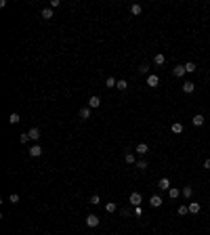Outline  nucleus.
Here are the masks:
<instances>
[{
  "instance_id": "obj_1",
  "label": "nucleus",
  "mask_w": 210,
  "mask_h": 235,
  "mask_svg": "<svg viewBox=\"0 0 210 235\" xmlns=\"http://www.w3.org/2000/svg\"><path fill=\"white\" fill-rule=\"evenodd\" d=\"M162 204H164L162 195H158V193H155V195H151V197H149V206H151V208H160Z\"/></svg>"
},
{
  "instance_id": "obj_2",
  "label": "nucleus",
  "mask_w": 210,
  "mask_h": 235,
  "mask_svg": "<svg viewBox=\"0 0 210 235\" xmlns=\"http://www.w3.org/2000/svg\"><path fill=\"white\" fill-rule=\"evenodd\" d=\"M130 206H141V201H143V195L141 193H137V191H133V193H130Z\"/></svg>"
},
{
  "instance_id": "obj_3",
  "label": "nucleus",
  "mask_w": 210,
  "mask_h": 235,
  "mask_svg": "<svg viewBox=\"0 0 210 235\" xmlns=\"http://www.w3.org/2000/svg\"><path fill=\"white\" fill-rule=\"evenodd\" d=\"M158 84H160V76H155V74H149V76H147V86H149V88H155Z\"/></svg>"
},
{
  "instance_id": "obj_4",
  "label": "nucleus",
  "mask_w": 210,
  "mask_h": 235,
  "mask_svg": "<svg viewBox=\"0 0 210 235\" xmlns=\"http://www.w3.org/2000/svg\"><path fill=\"white\" fill-rule=\"evenodd\" d=\"M185 74H187V71H185V65H176V67H172V76L175 78H183Z\"/></svg>"
},
{
  "instance_id": "obj_5",
  "label": "nucleus",
  "mask_w": 210,
  "mask_h": 235,
  "mask_svg": "<svg viewBox=\"0 0 210 235\" xmlns=\"http://www.w3.org/2000/svg\"><path fill=\"white\" fill-rule=\"evenodd\" d=\"M86 225H88V227H99V216L97 214H88L86 216Z\"/></svg>"
},
{
  "instance_id": "obj_6",
  "label": "nucleus",
  "mask_w": 210,
  "mask_h": 235,
  "mask_svg": "<svg viewBox=\"0 0 210 235\" xmlns=\"http://www.w3.org/2000/svg\"><path fill=\"white\" fill-rule=\"evenodd\" d=\"M99 105H101V99H99V95H92V97L88 99V107H91V109H97Z\"/></svg>"
},
{
  "instance_id": "obj_7",
  "label": "nucleus",
  "mask_w": 210,
  "mask_h": 235,
  "mask_svg": "<svg viewBox=\"0 0 210 235\" xmlns=\"http://www.w3.org/2000/svg\"><path fill=\"white\" fill-rule=\"evenodd\" d=\"M181 195L185 197V200H191V195H193V187H191V185L183 187V189H181Z\"/></svg>"
},
{
  "instance_id": "obj_8",
  "label": "nucleus",
  "mask_w": 210,
  "mask_h": 235,
  "mask_svg": "<svg viewBox=\"0 0 210 235\" xmlns=\"http://www.w3.org/2000/svg\"><path fill=\"white\" fill-rule=\"evenodd\" d=\"M29 155H32V158H40L42 155V147L40 145H32L29 147Z\"/></svg>"
},
{
  "instance_id": "obj_9",
  "label": "nucleus",
  "mask_w": 210,
  "mask_h": 235,
  "mask_svg": "<svg viewBox=\"0 0 210 235\" xmlns=\"http://www.w3.org/2000/svg\"><path fill=\"white\" fill-rule=\"evenodd\" d=\"M187 206H189V214H197V212L202 210V206H200L197 201H189Z\"/></svg>"
},
{
  "instance_id": "obj_10",
  "label": "nucleus",
  "mask_w": 210,
  "mask_h": 235,
  "mask_svg": "<svg viewBox=\"0 0 210 235\" xmlns=\"http://www.w3.org/2000/svg\"><path fill=\"white\" fill-rule=\"evenodd\" d=\"M158 187H160L162 191H168V189H170V180H168L166 176H164V179H160V180H158Z\"/></svg>"
},
{
  "instance_id": "obj_11",
  "label": "nucleus",
  "mask_w": 210,
  "mask_h": 235,
  "mask_svg": "<svg viewBox=\"0 0 210 235\" xmlns=\"http://www.w3.org/2000/svg\"><path fill=\"white\" fill-rule=\"evenodd\" d=\"M193 90H196V84L193 82H185L183 84V92H185V95H191Z\"/></svg>"
},
{
  "instance_id": "obj_12",
  "label": "nucleus",
  "mask_w": 210,
  "mask_h": 235,
  "mask_svg": "<svg viewBox=\"0 0 210 235\" xmlns=\"http://www.w3.org/2000/svg\"><path fill=\"white\" fill-rule=\"evenodd\" d=\"M185 71H187V74H196V71H197V65H196L193 61H187V63H185Z\"/></svg>"
},
{
  "instance_id": "obj_13",
  "label": "nucleus",
  "mask_w": 210,
  "mask_h": 235,
  "mask_svg": "<svg viewBox=\"0 0 210 235\" xmlns=\"http://www.w3.org/2000/svg\"><path fill=\"white\" fill-rule=\"evenodd\" d=\"M191 124H193V126H202L204 124V116H202V113H196V116L191 118Z\"/></svg>"
},
{
  "instance_id": "obj_14",
  "label": "nucleus",
  "mask_w": 210,
  "mask_h": 235,
  "mask_svg": "<svg viewBox=\"0 0 210 235\" xmlns=\"http://www.w3.org/2000/svg\"><path fill=\"white\" fill-rule=\"evenodd\" d=\"M179 195H181V189H176V187H170V189H168V197H172V200H176Z\"/></svg>"
},
{
  "instance_id": "obj_15",
  "label": "nucleus",
  "mask_w": 210,
  "mask_h": 235,
  "mask_svg": "<svg viewBox=\"0 0 210 235\" xmlns=\"http://www.w3.org/2000/svg\"><path fill=\"white\" fill-rule=\"evenodd\" d=\"M147 151H149V147H147V143H139V145H137V153H139V155H145Z\"/></svg>"
},
{
  "instance_id": "obj_16",
  "label": "nucleus",
  "mask_w": 210,
  "mask_h": 235,
  "mask_svg": "<svg viewBox=\"0 0 210 235\" xmlns=\"http://www.w3.org/2000/svg\"><path fill=\"white\" fill-rule=\"evenodd\" d=\"M91 118V107H82L80 109V120H88Z\"/></svg>"
},
{
  "instance_id": "obj_17",
  "label": "nucleus",
  "mask_w": 210,
  "mask_h": 235,
  "mask_svg": "<svg viewBox=\"0 0 210 235\" xmlns=\"http://www.w3.org/2000/svg\"><path fill=\"white\" fill-rule=\"evenodd\" d=\"M154 63L155 65H164V63H166V57L162 55V53H158V55L154 57Z\"/></svg>"
},
{
  "instance_id": "obj_18",
  "label": "nucleus",
  "mask_w": 210,
  "mask_h": 235,
  "mask_svg": "<svg viewBox=\"0 0 210 235\" xmlns=\"http://www.w3.org/2000/svg\"><path fill=\"white\" fill-rule=\"evenodd\" d=\"M183 130H185V126H183L181 122H175V124H172V132H175V134H181Z\"/></svg>"
},
{
  "instance_id": "obj_19",
  "label": "nucleus",
  "mask_w": 210,
  "mask_h": 235,
  "mask_svg": "<svg viewBox=\"0 0 210 235\" xmlns=\"http://www.w3.org/2000/svg\"><path fill=\"white\" fill-rule=\"evenodd\" d=\"M29 138H32V141H38V138H40V130H38V128H29Z\"/></svg>"
},
{
  "instance_id": "obj_20",
  "label": "nucleus",
  "mask_w": 210,
  "mask_h": 235,
  "mask_svg": "<svg viewBox=\"0 0 210 235\" xmlns=\"http://www.w3.org/2000/svg\"><path fill=\"white\" fill-rule=\"evenodd\" d=\"M141 11H143V8H141V4H130V15H134V17H137V15H141Z\"/></svg>"
},
{
  "instance_id": "obj_21",
  "label": "nucleus",
  "mask_w": 210,
  "mask_h": 235,
  "mask_svg": "<svg viewBox=\"0 0 210 235\" xmlns=\"http://www.w3.org/2000/svg\"><path fill=\"white\" fill-rule=\"evenodd\" d=\"M42 17H44V19L49 21V19H53V8H42Z\"/></svg>"
},
{
  "instance_id": "obj_22",
  "label": "nucleus",
  "mask_w": 210,
  "mask_h": 235,
  "mask_svg": "<svg viewBox=\"0 0 210 235\" xmlns=\"http://www.w3.org/2000/svg\"><path fill=\"white\" fill-rule=\"evenodd\" d=\"M19 120H21V118H19V113H11V116H8V124H19Z\"/></svg>"
},
{
  "instance_id": "obj_23",
  "label": "nucleus",
  "mask_w": 210,
  "mask_h": 235,
  "mask_svg": "<svg viewBox=\"0 0 210 235\" xmlns=\"http://www.w3.org/2000/svg\"><path fill=\"white\" fill-rule=\"evenodd\" d=\"M105 86H107V88H113V86H118V80H116V78H107V80H105Z\"/></svg>"
},
{
  "instance_id": "obj_24",
  "label": "nucleus",
  "mask_w": 210,
  "mask_h": 235,
  "mask_svg": "<svg viewBox=\"0 0 210 235\" xmlns=\"http://www.w3.org/2000/svg\"><path fill=\"white\" fill-rule=\"evenodd\" d=\"M124 159H126V164H130V166H133V164H137V159H134V153H126Z\"/></svg>"
},
{
  "instance_id": "obj_25",
  "label": "nucleus",
  "mask_w": 210,
  "mask_h": 235,
  "mask_svg": "<svg viewBox=\"0 0 210 235\" xmlns=\"http://www.w3.org/2000/svg\"><path fill=\"white\" fill-rule=\"evenodd\" d=\"M139 74H143V76L147 74V76H149V65H147V63H141L139 65Z\"/></svg>"
},
{
  "instance_id": "obj_26",
  "label": "nucleus",
  "mask_w": 210,
  "mask_h": 235,
  "mask_svg": "<svg viewBox=\"0 0 210 235\" xmlns=\"http://www.w3.org/2000/svg\"><path fill=\"white\" fill-rule=\"evenodd\" d=\"M176 212H179V216H187L189 214V206H179Z\"/></svg>"
},
{
  "instance_id": "obj_27",
  "label": "nucleus",
  "mask_w": 210,
  "mask_h": 235,
  "mask_svg": "<svg viewBox=\"0 0 210 235\" xmlns=\"http://www.w3.org/2000/svg\"><path fill=\"white\" fill-rule=\"evenodd\" d=\"M116 88L118 90H126L128 88V82H126V80H118V86H116Z\"/></svg>"
},
{
  "instance_id": "obj_28",
  "label": "nucleus",
  "mask_w": 210,
  "mask_h": 235,
  "mask_svg": "<svg viewBox=\"0 0 210 235\" xmlns=\"http://www.w3.org/2000/svg\"><path fill=\"white\" fill-rule=\"evenodd\" d=\"M116 204H113V201H109V204H105V210H107V212H116Z\"/></svg>"
},
{
  "instance_id": "obj_29",
  "label": "nucleus",
  "mask_w": 210,
  "mask_h": 235,
  "mask_svg": "<svg viewBox=\"0 0 210 235\" xmlns=\"http://www.w3.org/2000/svg\"><path fill=\"white\" fill-rule=\"evenodd\" d=\"M137 168H139V170H145V168H147V162H145V159H139V162H137Z\"/></svg>"
},
{
  "instance_id": "obj_30",
  "label": "nucleus",
  "mask_w": 210,
  "mask_h": 235,
  "mask_svg": "<svg viewBox=\"0 0 210 235\" xmlns=\"http://www.w3.org/2000/svg\"><path fill=\"white\" fill-rule=\"evenodd\" d=\"M8 201H13V204H19V193H11Z\"/></svg>"
},
{
  "instance_id": "obj_31",
  "label": "nucleus",
  "mask_w": 210,
  "mask_h": 235,
  "mask_svg": "<svg viewBox=\"0 0 210 235\" xmlns=\"http://www.w3.org/2000/svg\"><path fill=\"white\" fill-rule=\"evenodd\" d=\"M19 141H21V143H28V141H29V132H23V134L19 137Z\"/></svg>"
},
{
  "instance_id": "obj_32",
  "label": "nucleus",
  "mask_w": 210,
  "mask_h": 235,
  "mask_svg": "<svg viewBox=\"0 0 210 235\" xmlns=\"http://www.w3.org/2000/svg\"><path fill=\"white\" fill-rule=\"evenodd\" d=\"M88 201H91V204H95V206H97L99 201H101V197H99V195H92V197H91V200H88Z\"/></svg>"
},
{
  "instance_id": "obj_33",
  "label": "nucleus",
  "mask_w": 210,
  "mask_h": 235,
  "mask_svg": "<svg viewBox=\"0 0 210 235\" xmlns=\"http://www.w3.org/2000/svg\"><path fill=\"white\" fill-rule=\"evenodd\" d=\"M59 4H61V2H59V0H50V8H55V7H59Z\"/></svg>"
},
{
  "instance_id": "obj_34",
  "label": "nucleus",
  "mask_w": 210,
  "mask_h": 235,
  "mask_svg": "<svg viewBox=\"0 0 210 235\" xmlns=\"http://www.w3.org/2000/svg\"><path fill=\"white\" fill-rule=\"evenodd\" d=\"M204 168H206V170H210V159H206V162H204Z\"/></svg>"
}]
</instances>
